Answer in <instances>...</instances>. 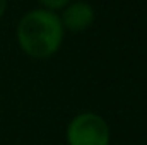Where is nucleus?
<instances>
[{"label": "nucleus", "instance_id": "f257e3e1", "mask_svg": "<svg viewBox=\"0 0 147 145\" xmlns=\"http://www.w3.org/2000/svg\"><path fill=\"white\" fill-rule=\"evenodd\" d=\"M63 34L65 29L60 15L46 9H33L26 12L16 28L19 48L36 60L53 56L63 43Z\"/></svg>", "mask_w": 147, "mask_h": 145}, {"label": "nucleus", "instance_id": "f03ea898", "mask_svg": "<svg viewBox=\"0 0 147 145\" xmlns=\"http://www.w3.org/2000/svg\"><path fill=\"white\" fill-rule=\"evenodd\" d=\"M65 138L69 145H110L111 132L101 114L82 111L67 125Z\"/></svg>", "mask_w": 147, "mask_h": 145}, {"label": "nucleus", "instance_id": "20e7f679", "mask_svg": "<svg viewBox=\"0 0 147 145\" xmlns=\"http://www.w3.org/2000/svg\"><path fill=\"white\" fill-rule=\"evenodd\" d=\"M72 0H38V3L41 5V9L57 12V10H63Z\"/></svg>", "mask_w": 147, "mask_h": 145}, {"label": "nucleus", "instance_id": "39448f33", "mask_svg": "<svg viewBox=\"0 0 147 145\" xmlns=\"http://www.w3.org/2000/svg\"><path fill=\"white\" fill-rule=\"evenodd\" d=\"M7 5H9L7 0H0V19L5 15V12H7Z\"/></svg>", "mask_w": 147, "mask_h": 145}, {"label": "nucleus", "instance_id": "7ed1b4c3", "mask_svg": "<svg viewBox=\"0 0 147 145\" xmlns=\"http://www.w3.org/2000/svg\"><path fill=\"white\" fill-rule=\"evenodd\" d=\"M94 19H96L94 7L82 0L70 2L62 10V15H60L63 29H69L72 33H82V31L89 29L92 26Z\"/></svg>", "mask_w": 147, "mask_h": 145}]
</instances>
